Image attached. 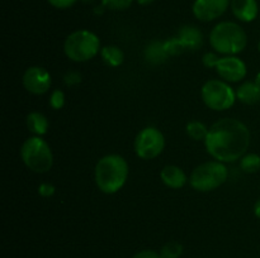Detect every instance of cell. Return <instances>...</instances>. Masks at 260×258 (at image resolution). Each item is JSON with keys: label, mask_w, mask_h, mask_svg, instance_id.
<instances>
[{"label": "cell", "mask_w": 260, "mask_h": 258, "mask_svg": "<svg viewBox=\"0 0 260 258\" xmlns=\"http://www.w3.org/2000/svg\"><path fill=\"white\" fill-rule=\"evenodd\" d=\"M205 146L216 161L235 162L246 154L250 146V131L239 119H220L208 128Z\"/></svg>", "instance_id": "cell-1"}, {"label": "cell", "mask_w": 260, "mask_h": 258, "mask_svg": "<svg viewBox=\"0 0 260 258\" xmlns=\"http://www.w3.org/2000/svg\"><path fill=\"white\" fill-rule=\"evenodd\" d=\"M94 177L96 186L103 194H116L128 179V163L119 154H107L96 162Z\"/></svg>", "instance_id": "cell-2"}, {"label": "cell", "mask_w": 260, "mask_h": 258, "mask_svg": "<svg viewBox=\"0 0 260 258\" xmlns=\"http://www.w3.org/2000/svg\"><path fill=\"white\" fill-rule=\"evenodd\" d=\"M210 45L213 51L223 56H236L245 50L248 35L240 24L230 20L220 22L210 33Z\"/></svg>", "instance_id": "cell-3"}, {"label": "cell", "mask_w": 260, "mask_h": 258, "mask_svg": "<svg viewBox=\"0 0 260 258\" xmlns=\"http://www.w3.org/2000/svg\"><path fill=\"white\" fill-rule=\"evenodd\" d=\"M101 39L94 32L79 29L70 33L63 42L66 57L74 62H86L101 53Z\"/></svg>", "instance_id": "cell-4"}, {"label": "cell", "mask_w": 260, "mask_h": 258, "mask_svg": "<svg viewBox=\"0 0 260 258\" xmlns=\"http://www.w3.org/2000/svg\"><path fill=\"white\" fill-rule=\"evenodd\" d=\"M20 158L28 169L36 174H46L53 166V153L42 137L33 136L20 147Z\"/></svg>", "instance_id": "cell-5"}, {"label": "cell", "mask_w": 260, "mask_h": 258, "mask_svg": "<svg viewBox=\"0 0 260 258\" xmlns=\"http://www.w3.org/2000/svg\"><path fill=\"white\" fill-rule=\"evenodd\" d=\"M229 177V169L223 162L207 161L196 167L189 176V184L196 191L210 192L222 186Z\"/></svg>", "instance_id": "cell-6"}, {"label": "cell", "mask_w": 260, "mask_h": 258, "mask_svg": "<svg viewBox=\"0 0 260 258\" xmlns=\"http://www.w3.org/2000/svg\"><path fill=\"white\" fill-rule=\"evenodd\" d=\"M201 96L207 108L216 111L230 109L236 101V91L223 80H208L201 89Z\"/></svg>", "instance_id": "cell-7"}, {"label": "cell", "mask_w": 260, "mask_h": 258, "mask_svg": "<svg viewBox=\"0 0 260 258\" xmlns=\"http://www.w3.org/2000/svg\"><path fill=\"white\" fill-rule=\"evenodd\" d=\"M135 152L141 159H154L165 148V137L156 126H146L137 133L135 138Z\"/></svg>", "instance_id": "cell-8"}, {"label": "cell", "mask_w": 260, "mask_h": 258, "mask_svg": "<svg viewBox=\"0 0 260 258\" xmlns=\"http://www.w3.org/2000/svg\"><path fill=\"white\" fill-rule=\"evenodd\" d=\"M22 82L28 93L33 95H43L50 90L52 78L46 68L41 66H32L24 71Z\"/></svg>", "instance_id": "cell-9"}, {"label": "cell", "mask_w": 260, "mask_h": 258, "mask_svg": "<svg viewBox=\"0 0 260 258\" xmlns=\"http://www.w3.org/2000/svg\"><path fill=\"white\" fill-rule=\"evenodd\" d=\"M231 0H194L193 15L201 22H213L226 13Z\"/></svg>", "instance_id": "cell-10"}, {"label": "cell", "mask_w": 260, "mask_h": 258, "mask_svg": "<svg viewBox=\"0 0 260 258\" xmlns=\"http://www.w3.org/2000/svg\"><path fill=\"white\" fill-rule=\"evenodd\" d=\"M216 71L226 82H240L246 76L248 68L238 56H222L216 66Z\"/></svg>", "instance_id": "cell-11"}, {"label": "cell", "mask_w": 260, "mask_h": 258, "mask_svg": "<svg viewBox=\"0 0 260 258\" xmlns=\"http://www.w3.org/2000/svg\"><path fill=\"white\" fill-rule=\"evenodd\" d=\"M231 12L234 17L244 23H250L259 14V4L256 0H231Z\"/></svg>", "instance_id": "cell-12"}, {"label": "cell", "mask_w": 260, "mask_h": 258, "mask_svg": "<svg viewBox=\"0 0 260 258\" xmlns=\"http://www.w3.org/2000/svg\"><path fill=\"white\" fill-rule=\"evenodd\" d=\"M160 179H161L162 184L165 186L175 190L182 189L189 181L185 172L179 166H174V164H168V166H165L161 169V172H160Z\"/></svg>", "instance_id": "cell-13"}, {"label": "cell", "mask_w": 260, "mask_h": 258, "mask_svg": "<svg viewBox=\"0 0 260 258\" xmlns=\"http://www.w3.org/2000/svg\"><path fill=\"white\" fill-rule=\"evenodd\" d=\"M178 39L183 45L184 50H198L203 43L202 32L194 25H183L178 30Z\"/></svg>", "instance_id": "cell-14"}, {"label": "cell", "mask_w": 260, "mask_h": 258, "mask_svg": "<svg viewBox=\"0 0 260 258\" xmlns=\"http://www.w3.org/2000/svg\"><path fill=\"white\" fill-rule=\"evenodd\" d=\"M236 98L240 103L254 105L260 101V89L254 81H246L236 89Z\"/></svg>", "instance_id": "cell-15"}, {"label": "cell", "mask_w": 260, "mask_h": 258, "mask_svg": "<svg viewBox=\"0 0 260 258\" xmlns=\"http://www.w3.org/2000/svg\"><path fill=\"white\" fill-rule=\"evenodd\" d=\"M25 124H27L28 131L37 137L45 136L50 126L48 119L40 111H30L25 118Z\"/></svg>", "instance_id": "cell-16"}, {"label": "cell", "mask_w": 260, "mask_h": 258, "mask_svg": "<svg viewBox=\"0 0 260 258\" xmlns=\"http://www.w3.org/2000/svg\"><path fill=\"white\" fill-rule=\"evenodd\" d=\"M145 58L150 65H161L168 58L167 52L164 50V45L160 40H154L149 43L144 51Z\"/></svg>", "instance_id": "cell-17"}, {"label": "cell", "mask_w": 260, "mask_h": 258, "mask_svg": "<svg viewBox=\"0 0 260 258\" xmlns=\"http://www.w3.org/2000/svg\"><path fill=\"white\" fill-rule=\"evenodd\" d=\"M101 57L106 65L111 66V67H118V66H121L122 62H123L124 53L118 46L109 45L102 47Z\"/></svg>", "instance_id": "cell-18"}, {"label": "cell", "mask_w": 260, "mask_h": 258, "mask_svg": "<svg viewBox=\"0 0 260 258\" xmlns=\"http://www.w3.org/2000/svg\"><path fill=\"white\" fill-rule=\"evenodd\" d=\"M185 131H187L188 137L193 141L205 142L206 137L208 134V128L205 123L200 120H190L189 123L185 126Z\"/></svg>", "instance_id": "cell-19"}, {"label": "cell", "mask_w": 260, "mask_h": 258, "mask_svg": "<svg viewBox=\"0 0 260 258\" xmlns=\"http://www.w3.org/2000/svg\"><path fill=\"white\" fill-rule=\"evenodd\" d=\"M240 168L245 174H256L260 171V156L256 153H246L240 159Z\"/></svg>", "instance_id": "cell-20"}, {"label": "cell", "mask_w": 260, "mask_h": 258, "mask_svg": "<svg viewBox=\"0 0 260 258\" xmlns=\"http://www.w3.org/2000/svg\"><path fill=\"white\" fill-rule=\"evenodd\" d=\"M184 248L179 242L175 240H170V242L165 243L160 249V257L161 258H180L182 257Z\"/></svg>", "instance_id": "cell-21"}, {"label": "cell", "mask_w": 260, "mask_h": 258, "mask_svg": "<svg viewBox=\"0 0 260 258\" xmlns=\"http://www.w3.org/2000/svg\"><path fill=\"white\" fill-rule=\"evenodd\" d=\"M162 45H164V50L167 52L168 57H170V56H178L184 51V47H183V45L177 37L164 40Z\"/></svg>", "instance_id": "cell-22"}, {"label": "cell", "mask_w": 260, "mask_h": 258, "mask_svg": "<svg viewBox=\"0 0 260 258\" xmlns=\"http://www.w3.org/2000/svg\"><path fill=\"white\" fill-rule=\"evenodd\" d=\"M134 0H102V5L108 10L121 12V10L128 9L132 5Z\"/></svg>", "instance_id": "cell-23"}, {"label": "cell", "mask_w": 260, "mask_h": 258, "mask_svg": "<svg viewBox=\"0 0 260 258\" xmlns=\"http://www.w3.org/2000/svg\"><path fill=\"white\" fill-rule=\"evenodd\" d=\"M65 101H66L65 93H63L62 90L56 89V90H53L52 93H51L50 106L52 109H55V110H60V109H62L63 105H65Z\"/></svg>", "instance_id": "cell-24"}, {"label": "cell", "mask_w": 260, "mask_h": 258, "mask_svg": "<svg viewBox=\"0 0 260 258\" xmlns=\"http://www.w3.org/2000/svg\"><path fill=\"white\" fill-rule=\"evenodd\" d=\"M220 56L217 52H207L203 55L202 57V63L207 68H216L218 61H220Z\"/></svg>", "instance_id": "cell-25"}, {"label": "cell", "mask_w": 260, "mask_h": 258, "mask_svg": "<svg viewBox=\"0 0 260 258\" xmlns=\"http://www.w3.org/2000/svg\"><path fill=\"white\" fill-rule=\"evenodd\" d=\"M63 82L68 86H75L81 82V75L76 71H69L63 76Z\"/></svg>", "instance_id": "cell-26"}, {"label": "cell", "mask_w": 260, "mask_h": 258, "mask_svg": "<svg viewBox=\"0 0 260 258\" xmlns=\"http://www.w3.org/2000/svg\"><path fill=\"white\" fill-rule=\"evenodd\" d=\"M56 192V187L53 186L50 182H42V184L38 186V194L42 197H51L53 196Z\"/></svg>", "instance_id": "cell-27"}, {"label": "cell", "mask_w": 260, "mask_h": 258, "mask_svg": "<svg viewBox=\"0 0 260 258\" xmlns=\"http://www.w3.org/2000/svg\"><path fill=\"white\" fill-rule=\"evenodd\" d=\"M76 2H78V0H47V3L51 7L61 10L69 9V8H71L73 5H75Z\"/></svg>", "instance_id": "cell-28"}, {"label": "cell", "mask_w": 260, "mask_h": 258, "mask_svg": "<svg viewBox=\"0 0 260 258\" xmlns=\"http://www.w3.org/2000/svg\"><path fill=\"white\" fill-rule=\"evenodd\" d=\"M132 258H161L160 257V253L156 250L152 249H144L137 252L136 254L132 255Z\"/></svg>", "instance_id": "cell-29"}, {"label": "cell", "mask_w": 260, "mask_h": 258, "mask_svg": "<svg viewBox=\"0 0 260 258\" xmlns=\"http://www.w3.org/2000/svg\"><path fill=\"white\" fill-rule=\"evenodd\" d=\"M254 215L260 219V199L254 204Z\"/></svg>", "instance_id": "cell-30"}, {"label": "cell", "mask_w": 260, "mask_h": 258, "mask_svg": "<svg viewBox=\"0 0 260 258\" xmlns=\"http://www.w3.org/2000/svg\"><path fill=\"white\" fill-rule=\"evenodd\" d=\"M136 2H137V4H140V5H150L151 3H154L155 0H136Z\"/></svg>", "instance_id": "cell-31"}, {"label": "cell", "mask_w": 260, "mask_h": 258, "mask_svg": "<svg viewBox=\"0 0 260 258\" xmlns=\"http://www.w3.org/2000/svg\"><path fill=\"white\" fill-rule=\"evenodd\" d=\"M254 82H255V83H256V86H258V88L260 89V72L256 73L255 80H254Z\"/></svg>", "instance_id": "cell-32"}, {"label": "cell", "mask_w": 260, "mask_h": 258, "mask_svg": "<svg viewBox=\"0 0 260 258\" xmlns=\"http://www.w3.org/2000/svg\"><path fill=\"white\" fill-rule=\"evenodd\" d=\"M83 3H85V4H90V3H93L94 0H81Z\"/></svg>", "instance_id": "cell-33"}, {"label": "cell", "mask_w": 260, "mask_h": 258, "mask_svg": "<svg viewBox=\"0 0 260 258\" xmlns=\"http://www.w3.org/2000/svg\"><path fill=\"white\" fill-rule=\"evenodd\" d=\"M258 51H259V52H260V42L258 43Z\"/></svg>", "instance_id": "cell-34"}]
</instances>
